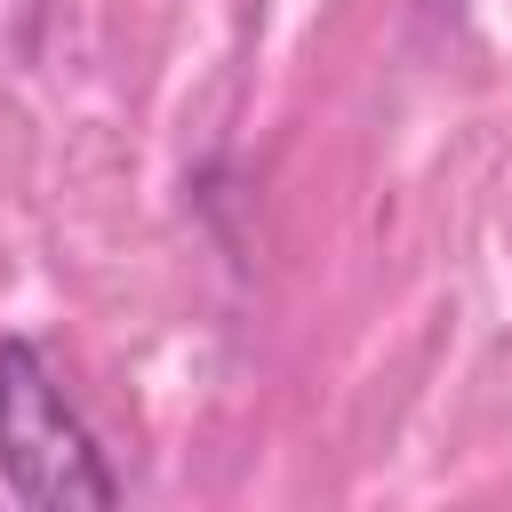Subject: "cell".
<instances>
[{"mask_svg":"<svg viewBox=\"0 0 512 512\" xmlns=\"http://www.w3.org/2000/svg\"><path fill=\"white\" fill-rule=\"evenodd\" d=\"M0 488L32 512L120 504V472L32 336H0Z\"/></svg>","mask_w":512,"mask_h":512,"instance_id":"cell-1","label":"cell"}]
</instances>
